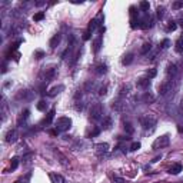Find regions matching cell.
Listing matches in <instances>:
<instances>
[{
    "label": "cell",
    "mask_w": 183,
    "mask_h": 183,
    "mask_svg": "<svg viewBox=\"0 0 183 183\" xmlns=\"http://www.w3.org/2000/svg\"><path fill=\"white\" fill-rule=\"evenodd\" d=\"M179 24H180V26H182V27H183V17H182V19H180V20H179Z\"/></svg>",
    "instance_id": "48"
},
{
    "label": "cell",
    "mask_w": 183,
    "mask_h": 183,
    "mask_svg": "<svg viewBox=\"0 0 183 183\" xmlns=\"http://www.w3.org/2000/svg\"><path fill=\"white\" fill-rule=\"evenodd\" d=\"M102 43H103V37H102V35H99L96 39H95V42H93V52L99 53V50H100V47H102Z\"/></svg>",
    "instance_id": "14"
},
{
    "label": "cell",
    "mask_w": 183,
    "mask_h": 183,
    "mask_svg": "<svg viewBox=\"0 0 183 183\" xmlns=\"http://www.w3.org/2000/svg\"><path fill=\"white\" fill-rule=\"evenodd\" d=\"M172 7L173 9H180V7H183V2H174Z\"/></svg>",
    "instance_id": "43"
},
{
    "label": "cell",
    "mask_w": 183,
    "mask_h": 183,
    "mask_svg": "<svg viewBox=\"0 0 183 183\" xmlns=\"http://www.w3.org/2000/svg\"><path fill=\"white\" fill-rule=\"evenodd\" d=\"M140 146H142V144H140L139 142H133V143H132V146H130V150L136 152V150H139V149H140Z\"/></svg>",
    "instance_id": "38"
},
{
    "label": "cell",
    "mask_w": 183,
    "mask_h": 183,
    "mask_svg": "<svg viewBox=\"0 0 183 183\" xmlns=\"http://www.w3.org/2000/svg\"><path fill=\"white\" fill-rule=\"evenodd\" d=\"M93 70H95L96 74H106L107 73V66H106V63H97L93 67Z\"/></svg>",
    "instance_id": "13"
},
{
    "label": "cell",
    "mask_w": 183,
    "mask_h": 183,
    "mask_svg": "<svg viewBox=\"0 0 183 183\" xmlns=\"http://www.w3.org/2000/svg\"><path fill=\"white\" fill-rule=\"evenodd\" d=\"M133 60H135V56H133V53H127V54H125L122 59V63L125 66H129L133 63Z\"/></svg>",
    "instance_id": "17"
},
{
    "label": "cell",
    "mask_w": 183,
    "mask_h": 183,
    "mask_svg": "<svg viewBox=\"0 0 183 183\" xmlns=\"http://www.w3.org/2000/svg\"><path fill=\"white\" fill-rule=\"evenodd\" d=\"M6 118H7V103H6V100H3V103H2V120L5 122Z\"/></svg>",
    "instance_id": "27"
},
{
    "label": "cell",
    "mask_w": 183,
    "mask_h": 183,
    "mask_svg": "<svg viewBox=\"0 0 183 183\" xmlns=\"http://www.w3.org/2000/svg\"><path fill=\"white\" fill-rule=\"evenodd\" d=\"M174 89V84H173V80H165V82L162 83L160 86H159V95L160 96H167L169 93H172Z\"/></svg>",
    "instance_id": "5"
},
{
    "label": "cell",
    "mask_w": 183,
    "mask_h": 183,
    "mask_svg": "<svg viewBox=\"0 0 183 183\" xmlns=\"http://www.w3.org/2000/svg\"><path fill=\"white\" fill-rule=\"evenodd\" d=\"M176 27H177L176 22H170L169 24H167V27H166V32H174L176 30Z\"/></svg>",
    "instance_id": "33"
},
{
    "label": "cell",
    "mask_w": 183,
    "mask_h": 183,
    "mask_svg": "<svg viewBox=\"0 0 183 183\" xmlns=\"http://www.w3.org/2000/svg\"><path fill=\"white\" fill-rule=\"evenodd\" d=\"M136 84H137L139 89H149V86H150V79L149 77H140V79H137Z\"/></svg>",
    "instance_id": "11"
},
{
    "label": "cell",
    "mask_w": 183,
    "mask_h": 183,
    "mask_svg": "<svg viewBox=\"0 0 183 183\" xmlns=\"http://www.w3.org/2000/svg\"><path fill=\"white\" fill-rule=\"evenodd\" d=\"M17 140V130L16 129H12V130H9L7 133H6V142L7 143H14Z\"/></svg>",
    "instance_id": "10"
},
{
    "label": "cell",
    "mask_w": 183,
    "mask_h": 183,
    "mask_svg": "<svg viewBox=\"0 0 183 183\" xmlns=\"http://www.w3.org/2000/svg\"><path fill=\"white\" fill-rule=\"evenodd\" d=\"M60 40H62V35H60V33L54 35V36L52 37V40H50V43H49V44H50V47H52V49H56V46L60 43Z\"/></svg>",
    "instance_id": "18"
},
{
    "label": "cell",
    "mask_w": 183,
    "mask_h": 183,
    "mask_svg": "<svg viewBox=\"0 0 183 183\" xmlns=\"http://www.w3.org/2000/svg\"><path fill=\"white\" fill-rule=\"evenodd\" d=\"M180 110H182V113H183V100H182V103H180Z\"/></svg>",
    "instance_id": "49"
},
{
    "label": "cell",
    "mask_w": 183,
    "mask_h": 183,
    "mask_svg": "<svg viewBox=\"0 0 183 183\" xmlns=\"http://www.w3.org/2000/svg\"><path fill=\"white\" fill-rule=\"evenodd\" d=\"M180 172H182V165H180V163H176V165H173L169 169V173L170 174H179Z\"/></svg>",
    "instance_id": "22"
},
{
    "label": "cell",
    "mask_w": 183,
    "mask_h": 183,
    "mask_svg": "<svg viewBox=\"0 0 183 183\" xmlns=\"http://www.w3.org/2000/svg\"><path fill=\"white\" fill-rule=\"evenodd\" d=\"M63 89H65V86H63V84H60V86H54V87H52V89L49 90L47 95L50 97H53V96H56V95H59V93H60Z\"/></svg>",
    "instance_id": "19"
},
{
    "label": "cell",
    "mask_w": 183,
    "mask_h": 183,
    "mask_svg": "<svg viewBox=\"0 0 183 183\" xmlns=\"http://www.w3.org/2000/svg\"><path fill=\"white\" fill-rule=\"evenodd\" d=\"M177 130H179V133H183V127L182 126H177Z\"/></svg>",
    "instance_id": "47"
},
{
    "label": "cell",
    "mask_w": 183,
    "mask_h": 183,
    "mask_svg": "<svg viewBox=\"0 0 183 183\" xmlns=\"http://www.w3.org/2000/svg\"><path fill=\"white\" fill-rule=\"evenodd\" d=\"M139 122H140V125H142V127H143L144 130L152 132L153 129H155V126H156L157 120L153 114H142L139 118Z\"/></svg>",
    "instance_id": "1"
},
{
    "label": "cell",
    "mask_w": 183,
    "mask_h": 183,
    "mask_svg": "<svg viewBox=\"0 0 183 183\" xmlns=\"http://www.w3.org/2000/svg\"><path fill=\"white\" fill-rule=\"evenodd\" d=\"M32 96V93L29 90H20L17 95V99H29Z\"/></svg>",
    "instance_id": "28"
},
{
    "label": "cell",
    "mask_w": 183,
    "mask_h": 183,
    "mask_svg": "<svg viewBox=\"0 0 183 183\" xmlns=\"http://www.w3.org/2000/svg\"><path fill=\"white\" fill-rule=\"evenodd\" d=\"M129 92H130V86H129V84H123V86L120 87V90H119V97L125 99V96L129 95Z\"/></svg>",
    "instance_id": "20"
},
{
    "label": "cell",
    "mask_w": 183,
    "mask_h": 183,
    "mask_svg": "<svg viewBox=\"0 0 183 183\" xmlns=\"http://www.w3.org/2000/svg\"><path fill=\"white\" fill-rule=\"evenodd\" d=\"M156 14H157V19L162 20V19L165 17V7H163V6H159L156 9Z\"/></svg>",
    "instance_id": "29"
},
{
    "label": "cell",
    "mask_w": 183,
    "mask_h": 183,
    "mask_svg": "<svg viewBox=\"0 0 183 183\" xmlns=\"http://www.w3.org/2000/svg\"><path fill=\"white\" fill-rule=\"evenodd\" d=\"M166 73H167V76H169V77L174 79L176 76H177V73H179L177 66L173 65V63H169V65H167V67H166Z\"/></svg>",
    "instance_id": "9"
},
{
    "label": "cell",
    "mask_w": 183,
    "mask_h": 183,
    "mask_svg": "<svg viewBox=\"0 0 183 183\" xmlns=\"http://www.w3.org/2000/svg\"><path fill=\"white\" fill-rule=\"evenodd\" d=\"M90 120L93 122H97L103 118V105L102 103H95V105L90 107V114H89Z\"/></svg>",
    "instance_id": "2"
},
{
    "label": "cell",
    "mask_w": 183,
    "mask_h": 183,
    "mask_svg": "<svg viewBox=\"0 0 183 183\" xmlns=\"http://www.w3.org/2000/svg\"><path fill=\"white\" fill-rule=\"evenodd\" d=\"M169 46H170V40L169 39H165L160 44H159V49H167Z\"/></svg>",
    "instance_id": "34"
},
{
    "label": "cell",
    "mask_w": 183,
    "mask_h": 183,
    "mask_svg": "<svg viewBox=\"0 0 183 183\" xmlns=\"http://www.w3.org/2000/svg\"><path fill=\"white\" fill-rule=\"evenodd\" d=\"M142 102L146 103V105H150V103H155V95H152L150 92H144L142 95Z\"/></svg>",
    "instance_id": "12"
},
{
    "label": "cell",
    "mask_w": 183,
    "mask_h": 183,
    "mask_svg": "<svg viewBox=\"0 0 183 183\" xmlns=\"http://www.w3.org/2000/svg\"><path fill=\"white\" fill-rule=\"evenodd\" d=\"M123 129H125V132H126V133H129V135H132V133L135 132V127L132 126L130 122H125V123H123Z\"/></svg>",
    "instance_id": "26"
},
{
    "label": "cell",
    "mask_w": 183,
    "mask_h": 183,
    "mask_svg": "<svg viewBox=\"0 0 183 183\" xmlns=\"http://www.w3.org/2000/svg\"><path fill=\"white\" fill-rule=\"evenodd\" d=\"M112 125H113L112 118H110V116H106V118L103 119V122H102V129H103V130H109L110 127H112Z\"/></svg>",
    "instance_id": "16"
},
{
    "label": "cell",
    "mask_w": 183,
    "mask_h": 183,
    "mask_svg": "<svg viewBox=\"0 0 183 183\" xmlns=\"http://www.w3.org/2000/svg\"><path fill=\"white\" fill-rule=\"evenodd\" d=\"M174 49H176V52L180 53V54H183V36L182 37H179L177 42H176V44H174Z\"/></svg>",
    "instance_id": "24"
},
{
    "label": "cell",
    "mask_w": 183,
    "mask_h": 183,
    "mask_svg": "<svg viewBox=\"0 0 183 183\" xmlns=\"http://www.w3.org/2000/svg\"><path fill=\"white\" fill-rule=\"evenodd\" d=\"M29 113H30L29 110H24V112L20 113V116L17 118V126H23V125L26 123V120L29 119Z\"/></svg>",
    "instance_id": "15"
},
{
    "label": "cell",
    "mask_w": 183,
    "mask_h": 183,
    "mask_svg": "<svg viewBox=\"0 0 183 183\" xmlns=\"http://www.w3.org/2000/svg\"><path fill=\"white\" fill-rule=\"evenodd\" d=\"M36 107H37V110H40V112H44V110L47 109V103H46L44 100H40Z\"/></svg>",
    "instance_id": "30"
},
{
    "label": "cell",
    "mask_w": 183,
    "mask_h": 183,
    "mask_svg": "<svg viewBox=\"0 0 183 183\" xmlns=\"http://www.w3.org/2000/svg\"><path fill=\"white\" fill-rule=\"evenodd\" d=\"M112 109L116 110V112H125L127 109V102L126 99H122V97H119L118 100L113 102V105H112Z\"/></svg>",
    "instance_id": "7"
},
{
    "label": "cell",
    "mask_w": 183,
    "mask_h": 183,
    "mask_svg": "<svg viewBox=\"0 0 183 183\" xmlns=\"http://www.w3.org/2000/svg\"><path fill=\"white\" fill-rule=\"evenodd\" d=\"M95 153H96L99 157L107 155V153H109V144H107V143H97V144H95Z\"/></svg>",
    "instance_id": "8"
},
{
    "label": "cell",
    "mask_w": 183,
    "mask_h": 183,
    "mask_svg": "<svg viewBox=\"0 0 183 183\" xmlns=\"http://www.w3.org/2000/svg\"><path fill=\"white\" fill-rule=\"evenodd\" d=\"M35 57L36 59H42V57H44V52L43 50H37V52L35 53Z\"/></svg>",
    "instance_id": "42"
},
{
    "label": "cell",
    "mask_w": 183,
    "mask_h": 183,
    "mask_svg": "<svg viewBox=\"0 0 183 183\" xmlns=\"http://www.w3.org/2000/svg\"><path fill=\"white\" fill-rule=\"evenodd\" d=\"M180 67H182V72H183V59L180 60Z\"/></svg>",
    "instance_id": "50"
},
{
    "label": "cell",
    "mask_w": 183,
    "mask_h": 183,
    "mask_svg": "<svg viewBox=\"0 0 183 183\" xmlns=\"http://www.w3.org/2000/svg\"><path fill=\"white\" fill-rule=\"evenodd\" d=\"M100 130H102V129H99V127H95V129H93V130H92L87 136H89V137H95V136H97L99 133H100Z\"/></svg>",
    "instance_id": "36"
},
{
    "label": "cell",
    "mask_w": 183,
    "mask_h": 183,
    "mask_svg": "<svg viewBox=\"0 0 183 183\" xmlns=\"http://www.w3.org/2000/svg\"><path fill=\"white\" fill-rule=\"evenodd\" d=\"M50 179L53 180V183H65V177H63L62 174L52 173V174H50Z\"/></svg>",
    "instance_id": "23"
},
{
    "label": "cell",
    "mask_w": 183,
    "mask_h": 183,
    "mask_svg": "<svg viewBox=\"0 0 183 183\" xmlns=\"http://www.w3.org/2000/svg\"><path fill=\"white\" fill-rule=\"evenodd\" d=\"M90 39V32H84V35H83V40H89Z\"/></svg>",
    "instance_id": "45"
},
{
    "label": "cell",
    "mask_w": 183,
    "mask_h": 183,
    "mask_svg": "<svg viewBox=\"0 0 183 183\" xmlns=\"http://www.w3.org/2000/svg\"><path fill=\"white\" fill-rule=\"evenodd\" d=\"M106 92H107V87H106V86H100V87H99V92H97V93H99L100 96H105Z\"/></svg>",
    "instance_id": "40"
},
{
    "label": "cell",
    "mask_w": 183,
    "mask_h": 183,
    "mask_svg": "<svg viewBox=\"0 0 183 183\" xmlns=\"http://www.w3.org/2000/svg\"><path fill=\"white\" fill-rule=\"evenodd\" d=\"M112 180H113V183H126V182H125V179L119 177V176H113V177H112Z\"/></svg>",
    "instance_id": "41"
},
{
    "label": "cell",
    "mask_w": 183,
    "mask_h": 183,
    "mask_svg": "<svg viewBox=\"0 0 183 183\" xmlns=\"http://www.w3.org/2000/svg\"><path fill=\"white\" fill-rule=\"evenodd\" d=\"M56 155H57L59 157H60V163H62V165H66V157L63 156L62 153H59V152H56Z\"/></svg>",
    "instance_id": "44"
},
{
    "label": "cell",
    "mask_w": 183,
    "mask_h": 183,
    "mask_svg": "<svg viewBox=\"0 0 183 183\" xmlns=\"http://www.w3.org/2000/svg\"><path fill=\"white\" fill-rule=\"evenodd\" d=\"M160 159H162V156H157V157H155V159H153V163H155V162H157V160H160Z\"/></svg>",
    "instance_id": "46"
},
{
    "label": "cell",
    "mask_w": 183,
    "mask_h": 183,
    "mask_svg": "<svg viewBox=\"0 0 183 183\" xmlns=\"http://www.w3.org/2000/svg\"><path fill=\"white\" fill-rule=\"evenodd\" d=\"M14 183H22V182H19V180H17V182H14Z\"/></svg>",
    "instance_id": "51"
},
{
    "label": "cell",
    "mask_w": 183,
    "mask_h": 183,
    "mask_svg": "<svg viewBox=\"0 0 183 183\" xmlns=\"http://www.w3.org/2000/svg\"><path fill=\"white\" fill-rule=\"evenodd\" d=\"M169 143H170L169 135H162L160 137H157V139L153 142L152 149L153 150H159V149H163V148H166V146H169Z\"/></svg>",
    "instance_id": "4"
},
{
    "label": "cell",
    "mask_w": 183,
    "mask_h": 183,
    "mask_svg": "<svg viewBox=\"0 0 183 183\" xmlns=\"http://www.w3.org/2000/svg\"><path fill=\"white\" fill-rule=\"evenodd\" d=\"M150 50H152V43H150V42H146V43L142 46V49H140V53H142V54H148Z\"/></svg>",
    "instance_id": "25"
},
{
    "label": "cell",
    "mask_w": 183,
    "mask_h": 183,
    "mask_svg": "<svg viewBox=\"0 0 183 183\" xmlns=\"http://www.w3.org/2000/svg\"><path fill=\"white\" fill-rule=\"evenodd\" d=\"M140 9H142V12H149V7H150V5H149V2H140Z\"/></svg>",
    "instance_id": "32"
},
{
    "label": "cell",
    "mask_w": 183,
    "mask_h": 183,
    "mask_svg": "<svg viewBox=\"0 0 183 183\" xmlns=\"http://www.w3.org/2000/svg\"><path fill=\"white\" fill-rule=\"evenodd\" d=\"M156 74H157V70L156 69H149L148 73H146V77L153 79V77H156Z\"/></svg>",
    "instance_id": "31"
},
{
    "label": "cell",
    "mask_w": 183,
    "mask_h": 183,
    "mask_svg": "<svg viewBox=\"0 0 183 183\" xmlns=\"http://www.w3.org/2000/svg\"><path fill=\"white\" fill-rule=\"evenodd\" d=\"M56 130L57 132H67L72 127V119L70 118H59L56 120Z\"/></svg>",
    "instance_id": "3"
},
{
    "label": "cell",
    "mask_w": 183,
    "mask_h": 183,
    "mask_svg": "<svg viewBox=\"0 0 183 183\" xmlns=\"http://www.w3.org/2000/svg\"><path fill=\"white\" fill-rule=\"evenodd\" d=\"M54 74H56V67H47V69L44 67V69L42 70V73H40V79L43 80L44 84H47V83L54 77Z\"/></svg>",
    "instance_id": "6"
},
{
    "label": "cell",
    "mask_w": 183,
    "mask_h": 183,
    "mask_svg": "<svg viewBox=\"0 0 183 183\" xmlns=\"http://www.w3.org/2000/svg\"><path fill=\"white\" fill-rule=\"evenodd\" d=\"M43 17H44V13L43 12H39V13H36L35 16H33V20H35V22H39V20H42Z\"/></svg>",
    "instance_id": "37"
},
{
    "label": "cell",
    "mask_w": 183,
    "mask_h": 183,
    "mask_svg": "<svg viewBox=\"0 0 183 183\" xmlns=\"http://www.w3.org/2000/svg\"><path fill=\"white\" fill-rule=\"evenodd\" d=\"M19 166V159L17 157H13L12 159V165H10V167H12V170H16Z\"/></svg>",
    "instance_id": "35"
},
{
    "label": "cell",
    "mask_w": 183,
    "mask_h": 183,
    "mask_svg": "<svg viewBox=\"0 0 183 183\" xmlns=\"http://www.w3.org/2000/svg\"><path fill=\"white\" fill-rule=\"evenodd\" d=\"M116 149H119L122 153H126L127 152V148H126V144H125V143H119V146Z\"/></svg>",
    "instance_id": "39"
},
{
    "label": "cell",
    "mask_w": 183,
    "mask_h": 183,
    "mask_svg": "<svg viewBox=\"0 0 183 183\" xmlns=\"http://www.w3.org/2000/svg\"><path fill=\"white\" fill-rule=\"evenodd\" d=\"M54 113H56V112H54V109L50 110V112L47 113V116H46V118L43 119V122H42V125H50V123H52V120L54 119Z\"/></svg>",
    "instance_id": "21"
}]
</instances>
